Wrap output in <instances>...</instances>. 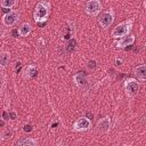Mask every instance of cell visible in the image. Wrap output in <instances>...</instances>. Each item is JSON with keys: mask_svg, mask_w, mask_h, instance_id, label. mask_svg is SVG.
Returning <instances> with one entry per match:
<instances>
[{"mask_svg": "<svg viewBox=\"0 0 146 146\" xmlns=\"http://www.w3.org/2000/svg\"><path fill=\"white\" fill-rule=\"evenodd\" d=\"M11 136H13V131L9 130V129H5L2 131V133H1V140L9 139V138H11Z\"/></svg>", "mask_w": 146, "mask_h": 146, "instance_id": "e0dca14e", "label": "cell"}, {"mask_svg": "<svg viewBox=\"0 0 146 146\" xmlns=\"http://www.w3.org/2000/svg\"><path fill=\"white\" fill-rule=\"evenodd\" d=\"M144 8H145V11H146V1H144Z\"/></svg>", "mask_w": 146, "mask_h": 146, "instance_id": "44dd1931", "label": "cell"}, {"mask_svg": "<svg viewBox=\"0 0 146 146\" xmlns=\"http://www.w3.org/2000/svg\"><path fill=\"white\" fill-rule=\"evenodd\" d=\"M31 32H32V25L29 22H24L17 27V33L19 36H27L30 35Z\"/></svg>", "mask_w": 146, "mask_h": 146, "instance_id": "7c38bea8", "label": "cell"}, {"mask_svg": "<svg viewBox=\"0 0 146 146\" xmlns=\"http://www.w3.org/2000/svg\"><path fill=\"white\" fill-rule=\"evenodd\" d=\"M123 88H124L125 95L128 97L132 98L138 94L139 88H140V83L135 78H128V79H125V81L123 83Z\"/></svg>", "mask_w": 146, "mask_h": 146, "instance_id": "277c9868", "label": "cell"}, {"mask_svg": "<svg viewBox=\"0 0 146 146\" xmlns=\"http://www.w3.org/2000/svg\"><path fill=\"white\" fill-rule=\"evenodd\" d=\"M8 119H10V120H16L17 119V112L16 111H14V110H10L9 111V114H8Z\"/></svg>", "mask_w": 146, "mask_h": 146, "instance_id": "ac0fdd59", "label": "cell"}, {"mask_svg": "<svg viewBox=\"0 0 146 146\" xmlns=\"http://www.w3.org/2000/svg\"><path fill=\"white\" fill-rule=\"evenodd\" d=\"M145 47H146V42H145Z\"/></svg>", "mask_w": 146, "mask_h": 146, "instance_id": "7402d4cb", "label": "cell"}, {"mask_svg": "<svg viewBox=\"0 0 146 146\" xmlns=\"http://www.w3.org/2000/svg\"><path fill=\"white\" fill-rule=\"evenodd\" d=\"M73 82L79 87L82 88L87 84V76L84 74V72H78L73 75Z\"/></svg>", "mask_w": 146, "mask_h": 146, "instance_id": "4fadbf2b", "label": "cell"}, {"mask_svg": "<svg viewBox=\"0 0 146 146\" xmlns=\"http://www.w3.org/2000/svg\"><path fill=\"white\" fill-rule=\"evenodd\" d=\"M103 10V3L99 0H89L84 5V11L91 17H97Z\"/></svg>", "mask_w": 146, "mask_h": 146, "instance_id": "8992f818", "label": "cell"}, {"mask_svg": "<svg viewBox=\"0 0 146 146\" xmlns=\"http://www.w3.org/2000/svg\"><path fill=\"white\" fill-rule=\"evenodd\" d=\"M114 19H115V11L113 8H110L102 13V15L98 18V24L103 30H107L108 27L112 26Z\"/></svg>", "mask_w": 146, "mask_h": 146, "instance_id": "3957f363", "label": "cell"}, {"mask_svg": "<svg viewBox=\"0 0 146 146\" xmlns=\"http://www.w3.org/2000/svg\"><path fill=\"white\" fill-rule=\"evenodd\" d=\"M5 88H6V80H5V74L3 72H1V92L5 91Z\"/></svg>", "mask_w": 146, "mask_h": 146, "instance_id": "d6986e66", "label": "cell"}, {"mask_svg": "<svg viewBox=\"0 0 146 146\" xmlns=\"http://www.w3.org/2000/svg\"><path fill=\"white\" fill-rule=\"evenodd\" d=\"M135 41H136L135 35H133V34H129V35H127V36H124V38L119 39V40L115 42V47H116V48H121V49H122V48H127V47L133 44Z\"/></svg>", "mask_w": 146, "mask_h": 146, "instance_id": "9c48e42d", "label": "cell"}, {"mask_svg": "<svg viewBox=\"0 0 146 146\" xmlns=\"http://www.w3.org/2000/svg\"><path fill=\"white\" fill-rule=\"evenodd\" d=\"M51 5L49 1H39L33 11V19L35 23H44L47 22L50 15Z\"/></svg>", "mask_w": 146, "mask_h": 146, "instance_id": "6da1fadb", "label": "cell"}, {"mask_svg": "<svg viewBox=\"0 0 146 146\" xmlns=\"http://www.w3.org/2000/svg\"><path fill=\"white\" fill-rule=\"evenodd\" d=\"M38 73V68L34 64H29L26 65L24 68H23V72H22V76L24 80H30L32 78H34Z\"/></svg>", "mask_w": 146, "mask_h": 146, "instance_id": "30bf717a", "label": "cell"}, {"mask_svg": "<svg viewBox=\"0 0 146 146\" xmlns=\"http://www.w3.org/2000/svg\"><path fill=\"white\" fill-rule=\"evenodd\" d=\"M18 5V1L17 0H1L0 1V7L3 8V9H11Z\"/></svg>", "mask_w": 146, "mask_h": 146, "instance_id": "2e32d148", "label": "cell"}, {"mask_svg": "<svg viewBox=\"0 0 146 146\" xmlns=\"http://www.w3.org/2000/svg\"><path fill=\"white\" fill-rule=\"evenodd\" d=\"M9 60H10V52L8 50H2L0 52V66L2 70L9 64Z\"/></svg>", "mask_w": 146, "mask_h": 146, "instance_id": "9a60e30c", "label": "cell"}, {"mask_svg": "<svg viewBox=\"0 0 146 146\" xmlns=\"http://www.w3.org/2000/svg\"><path fill=\"white\" fill-rule=\"evenodd\" d=\"M39 141L36 138H33V137H26V138H23V139H19L15 146H38Z\"/></svg>", "mask_w": 146, "mask_h": 146, "instance_id": "5bb4252c", "label": "cell"}, {"mask_svg": "<svg viewBox=\"0 0 146 146\" xmlns=\"http://www.w3.org/2000/svg\"><path fill=\"white\" fill-rule=\"evenodd\" d=\"M133 18H127L125 21L119 23L115 27H113L112 32H111V36L113 39H121V38H124L127 35L130 34V31L133 26Z\"/></svg>", "mask_w": 146, "mask_h": 146, "instance_id": "7a4b0ae2", "label": "cell"}, {"mask_svg": "<svg viewBox=\"0 0 146 146\" xmlns=\"http://www.w3.org/2000/svg\"><path fill=\"white\" fill-rule=\"evenodd\" d=\"M96 129L100 133L107 132L111 129V119H110V116H104L103 119L98 120L97 125H96Z\"/></svg>", "mask_w": 146, "mask_h": 146, "instance_id": "ba28073f", "label": "cell"}, {"mask_svg": "<svg viewBox=\"0 0 146 146\" xmlns=\"http://www.w3.org/2000/svg\"><path fill=\"white\" fill-rule=\"evenodd\" d=\"M91 120L86 117V116H81L79 119H76L72 125V131L73 132H84L88 131L91 128Z\"/></svg>", "mask_w": 146, "mask_h": 146, "instance_id": "52a82bcc", "label": "cell"}, {"mask_svg": "<svg viewBox=\"0 0 146 146\" xmlns=\"http://www.w3.org/2000/svg\"><path fill=\"white\" fill-rule=\"evenodd\" d=\"M19 17H21L19 10H17V9L9 10L5 15H2V17H1V24L3 26H6V27H11V26H14L19 21Z\"/></svg>", "mask_w": 146, "mask_h": 146, "instance_id": "5b68a950", "label": "cell"}, {"mask_svg": "<svg viewBox=\"0 0 146 146\" xmlns=\"http://www.w3.org/2000/svg\"><path fill=\"white\" fill-rule=\"evenodd\" d=\"M133 74L138 81H146V64H140L135 67Z\"/></svg>", "mask_w": 146, "mask_h": 146, "instance_id": "8fae6325", "label": "cell"}, {"mask_svg": "<svg viewBox=\"0 0 146 146\" xmlns=\"http://www.w3.org/2000/svg\"><path fill=\"white\" fill-rule=\"evenodd\" d=\"M121 63H122L121 59H116V64H117V65H121Z\"/></svg>", "mask_w": 146, "mask_h": 146, "instance_id": "ffe728a7", "label": "cell"}]
</instances>
